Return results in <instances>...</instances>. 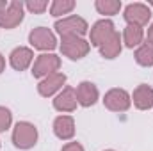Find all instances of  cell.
Segmentation results:
<instances>
[{
    "mask_svg": "<svg viewBox=\"0 0 153 151\" xmlns=\"http://www.w3.org/2000/svg\"><path fill=\"white\" fill-rule=\"evenodd\" d=\"M53 29H55V32L61 36V38H84L87 32H89V25H87V21L84 20V18H80V16H66V18H62V20H57L55 21V25H53Z\"/></svg>",
    "mask_w": 153,
    "mask_h": 151,
    "instance_id": "cell-1",
    "label": "cell"
},
{
    "mask_svg": "<svg viewBox=\"0 0 153 151\" xmlns=\"http://www.w3.org/2000/svg\"><path fill=\"white\" fill-rule=\"evenodd\" d=\"M38 142V128L29 121H18L13 130V144L18 150H30Z\"/></svg>",
    "mask_w": 153,
    "mask_h": 151,
    "instance_id": "cell-2",
    "label": "cell"
},
{
    "mask_svg": "<svg viewBox=\"0 0 153 151\" xmlns=\"http://www.w3.org/2000/svg\"><path fill=\"white\" fill-rule=\"evenodd\" d=\"M91 50L89 41H85L84 38H61V52L62 55H66L71 61H78L82 57H85Z\"/></svg>",
    "mask_w": 153,
    "mask_h": 151,
    "instance_id": "cell-3",
    "label": "cell"
},
{
    "mask_svg": "<svg viewBox=\"0 0 153 151\" xmlns=\"http://www.w3.org/2000/svg\"><path fill=\"white\" fill-rule=\"evenodd\" d=\"M103 105L111 112H126L130 109V105H132V96L125 89L114 87V89H111V91L105 93Z\"/></svg>",
    "mask_w": 153,
    "mask_h": 151,
    "instance_id": "cell-4",
    "label": "cell"
},
{
    "mask_svg": "<svg viewBox=\"0 0 153 151\" xmlns=\"http://www.w3.org/2000/svg\"><path fill=\"white\" fill-rule=\"evenodd\" d=\"M59 68H61V57H57L55 53H41L34 61L32 76L34 78H45V76L59 71Z\"/></svg>",
    "mask_w": 153,
    "mask_h": 151,
    "instance_id": "cell-5",
    "label": "cell"
},
{
    "mask_svg": "<svg viewBox=\"0 0 153 151\" xmlns=\"http://www.w3.org/2000/svg\"><path fill=\"white\" fill-rule=\"evenodd\" d=\"M29 43H30L32 48L41 50V52H52L57 46L55 34L50 29H46V27H36V29H32L30 34H29Z\"/></svg>",
    "mask_w": 153,
    "mask_h": 151,
    "instance_id": "cell-6",
    "label": "cell"
},
{
    "mask_svg": "<svg viewBox=\"0 0 153 151\" xmlns=\"http://www.w3.org/2000/svg\"><path fill=\"white\" fill-rule=\"evenodd\" d=\"M123 16L126 20L128 25H137V27H144L148 25V21L152 20V11L146 4L135 2V4H128L123 11Z\"/></svg>",
    "mask_w": 153,
    "mask_h": 151,
    "instance_id": "cell-7",
    "label": "cell"
},
{
    "mask_svg": "<svg viewBox=\"0 0 153 151\" xmlns=\"http://www.w3.org/2000/svg\"><path fill=\"white\" fill-rule=\"evenodd\" d=\"M23 13H25V4L23 2H20V0L9 2L7 9L0 16V27L5 29V30H11V29L18 27L23 21Z\"/></svg>",
    "mask_w": 153,
    "mask_h": 151,
    "instance_id": "cell-8",
    "label": "cell"
},
{
    "mask_svg": "<svg viewBox=\"0 0 153 151\" xmlns=\"http://www.w3.org/2000/svg\"><path fill=\"white\" fill-rule=\"evenodd\" d=\"M114 32H116L114 23H112L111 20H98V21L89 29V44L100 48Z\"/></svg>",
    "mask_w": 153,
    "mask_h": 151,
    "instance_id": "cell-9",
    "label": "cell"
},
{
    "mask_svg": "<svg viewBox=\"0 0 153 151\" xmlns=\"http://www.w3.org/2000/svg\"><path fill=\"white\" fill-rule=\"evenodd\" d=\"M64 84H66V75L61 73V71H55V73H52V75L45 76V78L38 84V93L43 98H50V96H53L57 91H62V89H64V87H62Z\"/></svg>",
    "mask_w": 153,
    "mask_h": 151,
    "instance_id": "cell-10",
    "label": "cell"
},
{
    "mask_svg": "<svg viewBox=\"0 0 153 151\" xmlns=\"http://www.w3.org/2000/svg\"><path fill=\"white\" fill-rule=\"evenodd\" d=\"M76 93V101H78V105H82V107H93L96 101H98V98H100V93H98V87L93 84V82H87V80H84V82H80L78 85H76L75 89Z\"/></svg>",
    "mask_w": 153,
    "mask_h": 151,
    "instance_id": "cell-11",
    "label": "cell"
},
{
    "mask_svg": "<svg viewBox=\"0 0 153 151\" xmlns=\"http://www.w3.org/2000/svg\"><path fill=\"white\" fill-rule=\"evenodd\" d=\"M34 61V52L27 46H16L9 53V64L16 71H25Z\"/></svg>",
    "mask_w": 153,
    "mask_h": 151,
    "instance_id": "cell-12",
    "label": "cell"
},
{
    "mask_svg": "<svg viewBox=\"0 0 153 151\" xmlns=\"http://www.w3.org/2000/svg\"><path fill=\"white\" fill-rule=\"evenodd\" d=\"M78 105L76 101V93L71 85H66L53 100V109L57 112H73Z\"/></svg>",
    "mask_w": 153,
    "mask_h": 151,
    "instance_id": "cell-13",
    "label": "cell"
},
{
    "mask_svg": "<svg viewBox=\"0 0 153 151\" xmlns=\"http://www.w3.org/2000/svg\"><path fill=\"white\" fill-rule=\"evenodd\" d=\"M53 133L61 141H70L75 135V119L71 115H59L53 121Z\"/></svg>",
    "mask_w": 153,
    "mask_h": 151,
    "instance_id": "cell-14",
    "label": "cell"
},
{
    "mask_svg": "<svg viewBox=\"0 0 153 151\" xmlns=\"http://www.w3.org/2000/svg\"><path fill=\"white\" fill-rule=\"evenodd\" d=\"M132 101L135 105V109L139 110H150L153 109V87L141 84L135 87L134 94H132Z\"/></svg>",
    "mask_w": 153,
    "mask_h": 151,
    "instance_id": "cell-15",
    "label": "cell"
},
{
    "mask_svg": "<svg viewBox=\"0 0 153 151\" xmlns=\"http://www.w3.org/2000/svg\"><path fill=\"white\" fill-rule=\"evenodd\" d=\"M121 50H123V39L119 36V32H114L100 46V53H102L103 59H116L121 53Z\"/></svg>",
    "mask_w": 153,
    "mask_h": 151,
    "instance_id": "cell-16",
    "label": "cell"
},
{
    "mask_svg": "<svg viewBox=\"0 0 153 151\" xmlns=\"http://www.w3.org/2000/svg\"><path fill=\"white\" fill-rule=\"evenodd\" d=\"M123 43L126 48H135V46H141L143 39H144V30L143 27H137V25H126L125 30H123Z\"/></svg>",
    "mask_w": 153,
    "mask_h": 151,
    "instance_id": "cell-17",
    "label": "cell"
},
{
    "mask_svg": "<svg viewBox=\"0 0 153 151\" xmlns=\"http://www.w3.org/2000/svg\"><path fill=\"white\" fill-rule=\"evenodd\" d=\"M134 57H135V62H137L139 66L152 68L153 66V44H150V43H143V44L135 50Z\"/></svg>",
    "mask_w": 153,
    "mask_h": 151,
    "instance_id": "cell-18",
    "label": "cell"
},
{
    "mask_svg": "<svg viewBox=\"0 0 153 151\" xmlns=\"http://www.w3.org/2000/svg\"><path fill=\"white\" fill-rule=\"evenodd\" d=\"M94 7L100 14L105 16H114L121 11V0H96Z\"/></svg>",
    "mask_w": 153,
    "mask_h": 151,
    "instance_id": "cell-19",
    "label": "cell"
},
{
    "mask_svg": "<svg viewBox=\"0 0 153 151\" xmlns=\"http://www.w3.org/2000/svg\"><path fill=\"white\" fill-rule=\"evenodd\" d=\"M75 0H53L50 4V14L52 16H62V14H70L75 9Z\"/></svg>",
    "mask_w": 153,
    "mask_h": 151,
    "instance_id": "cell-20",
    "label": "cell"
},
{
    "mask_svg": "<svg viewBox=\"0 0 153 151\" xmlns=\"http://www.w3.org/2000/svg\"><path fill=\"white\" fill-rule=\"evenodd\" d=\"M11 123H13V114H11V110L7 107H2L0 105V132L9 130Z\"/></svg>",
    "mask_w": 153,
    "mask_h": 151,
    "instance_id": "cell-21",
    "label": "cell"
},
{
    "mask_svg": "<svg viewBox=\"0 0 153 151\" xmlns=\"http://www.w3.org/2000/svg\"><path fill=\"white\" fill-rule=\"evenodd\" d=\"M25 7H27L30 13H34V14H41V13H45V9L48 7V2H46V0H29V2L25 4Z\"/></svg>",
    "mask_w": 153,
    "mask_h": 151,
    "instance_id": "cell-22",
    "label": "cell"
},
{
    "mask_svg": "<svg viewBox=\"0 0 153 151\" xmlns=\"http://www.w3.org/2000/svg\"><path fill=\"white\" fill-rule=\"evenodd\" d=\"M61 151H85V150H84V146L80 142H68V144L62 146Z\"/></svg>",
    "mask_w": 153,
    "mask_h": 151,
    "instance_id": "cell-23",
    "label": "cell"
},
{
    "mask_svg": "<svg viewBox=\"0 0 153 151\" xmlns=\"http://www.w3.org/2000/svg\"><path fill=\"white\" fill-rule=\"evenodd\" d=\"M146 43L153 44V23L150 25V29H148V41H146Z\"/></svg>",
    "mask_w": 153,
    "mask_h": 151,
    "instance_id": "cell-24",
    "label": "cell"
},
{
    "mask_svg": "<svg viewBox=\"0 0 153 151\" xmlns=\"http://www.w3.org/2000/svg\"><path fill=\"white\" fill-rule=\"evenodd\" d=\"M7 5H9V2H5V0H0V16L4 14V11L7 9Z\"/></svg>",
    "mask_w": 153,
    "mask_h": 151,
    "instance_id": "cell-25",
    "label": "cell"
},
{
    "mask_svg": "<svg viewBox=\"0 0 153 151\" xmlns=\"http://www.w3.org/2000/svg\"><path fill=\"white\" fill-rule=\"evenodd\" d=\"M4 70H5V59H4V55L0 53V75L4 73Z\"/></svg>",
    "mask_w": 153,
    "mask_h": 151,
    "instance_id": "cell-26",
    "label": "cell"
},
{
    "mask_svg": "<svg viewBox=\"0 0 153 151\" xmlns=\"http://www.w3.org/2000/svg\"><path fill=\"white\" fill-rule=\"evenodd\" d=\"M105 151H114V150H105Z\"/></svg>",
    "mask_w": 153,
    "mask_h": 151,
    "instance_id": "cell-27",
    "label": "cell"
},
{
    "mask_svg": "<svg viewBox=\"0 0 153 151\" xmlns=\"http://www.w3.org/2000/svg\"><path fill=\"white\" fill-rule=\"evenodd\" d=\"M150 4H152V5H153V2H150Z\"/></svg>",
    "mask_w": 153,
    "mask_h": 151,
    "instance_id": "cell-28",
    "label": "cell"
},
{
    "mask_svg": "<svg viewBox=\"0 0 153 151\" xmlns=\"http://www.w3.org/2000/svg\"><path fill=\"white\" fill-rule=\"evenodd\" d=\"M0 148H2V144H0Z\"/></svg>",
    "mask_w": 153,
    "mask_h": 151,
    "instance_id": "cell-29",
    "label": "cell"
}]
</instances>
